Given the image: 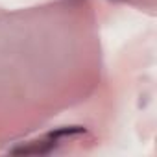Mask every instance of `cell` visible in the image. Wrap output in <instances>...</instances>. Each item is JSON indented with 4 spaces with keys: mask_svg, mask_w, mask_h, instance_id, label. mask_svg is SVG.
<instances>
[{
    "mask_svg": "<svg viewBox=\"0 0 157 157\" xmlns=\"http://www.w3.org/2000/svg\"><path fill=\"white\" fill-rule=\"evenodd\" d=\"M50 150H54V142H35L30 146H21V148H13L11 153L13 155H30V153H48Z\"/></svg>",
    "mask_w": 157,
    "mask_h": 157,
    "instance_id": "obj_1",
    "label": "cell"
},
{
    "mask_svg": "<svg viewBox=\"0 0 157 157\" xmlns=\"http://www.w3.org/2000/svg\"><path fill=\"white\" fill-rule=\"evenodd\" d=\"M82 133H85V128H82V126H68V128H59V129H56V131H52L48 137L50 139H61V137H70V135H82Z\"/></svg>",
    "mask_w": 157,
    "mask_h": 157,
    "instance_id": "obj_2",
    "label": "cell"
},
{
    "mask_svg": "<svg viewBox=\"0 0 157 157\" xmlns=\"http://www.w3.org/2000/svg\"><path fill=\"white\" fill-rule=\"evenodd\" d=\"M113 2H124V0H113Z\"/></svg>",
    "mask_w": 157,
    "mask_h": 157,
    "instance_id": "obj_3",
    "label": "cell"
}]
</instances>
